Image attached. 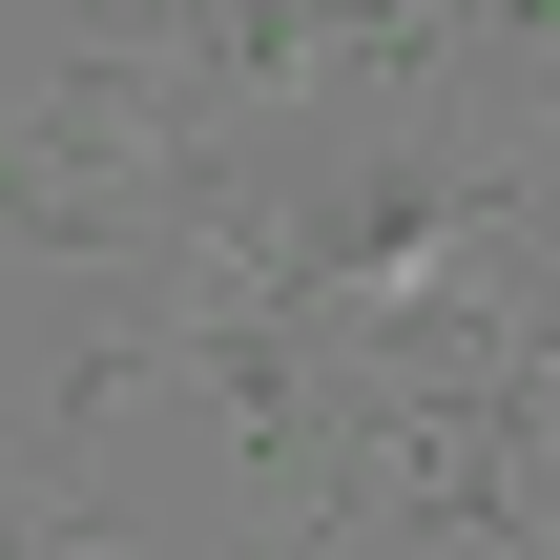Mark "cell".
Instances as JSON below:
<instances>
[{
    "mask_svg": "<svg viewBox=\"0 0 560 560\" xmlns=\"http://www.w3.org/2000/svg\"><path fill=\"white\" fill-rule=\"evenodd\" d=\"M145 229H125V166L104 145H42V125H0V270H42V291H104Z\"/></svg>",
    "mask_w": 560,
    "mask_h": 560,
    "instance_id": "obj_1",
    "label": "cell"
}]
</instances>
